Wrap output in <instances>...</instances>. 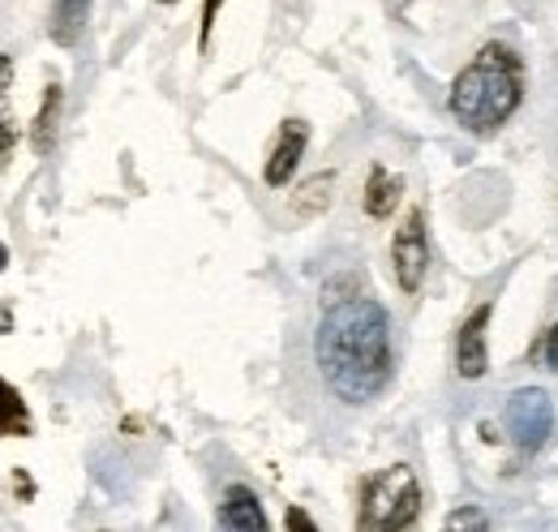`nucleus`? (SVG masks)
Listing matches in <instances>:
<instances>
[{
  "instance_id": "obj_11",
  "label": "nucleus",
  "mask_w": 558,
  "mask_h": 532,
  "mask_svg": "<svg viewBox=\"0 0 558 532\" xmlns=\"http://www.w3.org/2000/svg\"><path fill=\"white\" fill-rule=\"evenodd\" d=\"M90 4L95 0H57L52 13H48V35L57 48H73L90 22Z\"/></svg>"
},
{
  "instance_id": "obj_20",
  "label": "nucleus",
  "mask_w": 558,
  "mask_h": 532,
  "mask_svg": "<svg viewBox=\"0 0 558 532\" xmlns=\"http://www.w3.org/2000/svg\"><path fill=\"white\" fill-rule=\"evenodd\" d=\"M4 263H9V250H4V245H0V270H4Z\"/></svg>"
},
{
  "instance_id": "obj_8",
  "label": "nucleus",
  "mask_w": 558,
  "mask_h": 532,
  "mask_svg": "<svg viewBox=\"0 0 558 532\" xmlns=\"http://www.w3.org/2000/svg\"><path fill=\"white\" fill-rule=\"evenodd\" d=\"M215 524L232 532H267V511H263V503L250 485H228Z\"/></svg>"
},
{
  "instance_id": "obj_6",
  "label": "nucleus",
  "mask_w": 558,
  "mask_h": 532,
  "mask_svg": "<svg viewBox=\"0 0 558 532\" xmlns=\"http://www.w3.org/2000/svg\"><path fill=\"white\" fill-rule=\"evenodd\" d=\"M489 318H494V305L482 301V305L460 323V331H456V374H460L464 383H477V378L489 374V348H486Z\"/></svg>"
},
{
  "instance_id": "obj_9",
  "label": "nucleus",
  "mask_w": 558,
  "mask_h": 532,
  "mask_svg": "<svg viewBox=\"0 0 558 532\" xmlns=\"http://www.w3.org/2000/svg\"><path fill=\"white\" fill-rule=\"evenodd\" d=\"M336 198V172H314L288 194V215L292 219H318Z\"/></svg>"
},
{
  "instance_id": "obj_16",
  "label": "nucleus",
  "mask_w": 558,
  "mask_h": 532,
  "mask_svg": "<svg viewBox=\"0 0 558 532\" xmlns=\"http://www.w3.org/2000/svg\"><path fill=\"white\" fill-rule=\"evenodd\" d=\"M219 4H223V0H207V4H203V35H198V48H203V52L210 48V26H215Z\"/></svg>"
},
{
  "instance_id": "obj_17",
  "label": "nucleus",
  "mask_w": 558,
  "mask_h": 532,
  "mask_svg": "<svg viewBox=\"0 0 558 532\" xmlns=\"http://www.w3.org/2000/svg\"><path fill=\"white\" fill-rule=\"evenodd\" d=\"M283 524H288V529H301V532H314V529H318V524H314V520H310V516H305L301 507H288Z\"/></svg>"
},
{
  "instance_id": "obj_19",
  "label": "nucleus",
  "mask_w": 558,
  "mask_h": 532,
  "mask_svg": "<svg viewBox=\"0 0 558 532\" xmlns=\"http://www.w3.org/2000/svg\"><path fill=\"white\" fill-rule=\"evenodd\" d=\"M9 327H13V310H9V305H0V335L9 331Z\"/></svg>"
},
{
  "instance_id": "obj_7",
  "label": "nucleus",
  "mask_w": 558,
  "mask_h": 532,
  "mask_svg": "<svg viewBox=\"0 0 558 532\" xmlns=\"http://www.w3.org/2000/svg\"><path fill=\"white\" fill-rule=\"evenodd\" d=\"M305 142H310V125L305 121H283L279 125V137H276V150H271V159H267V168H263V181L271 185V190H283L292 177H296V164H301V155H305Z\"/></svg>"
},
{
  "instance_id": "obj_14",
  "label": "nucleus",
  "mask_w": 558,
  "mask_h": 532,
  "mask_svg": "<svg viewBox=\"0 0 558 532\" xmlns=\"http://www.w3.org/2000/svg\"><path fill=\"white\" fill-rule=\"evenodd\" d=\"M9 82H13V57H9V52H0V172L9 168V159H13V150H17V125H13V121H9V112H4Z\"/></svg>"
},
{
  "instance_id": "obj_10",
  "label": "nucleus",
  "mask_w": 558,
  "mask_h": 532,
  "mask_svg": "<svg viewBox=\"0 0 558 532\" xmlns=\"http://www.w3.org/2000/svg\"><path fill=\"white\" fill-rule=\"evenodd\" d=\"M400 194H404V181L396 177V172H387L383 164H374L369 168V181H365V198H361V206H365V215L369 219H391L396 215V206H400Z\"/></svg>"
},
{
  "instance_id": "obj_15",
  "label": "nucleus",
  "mask_w": 558,
  "mask_h": 532,
  "mask_svg": "<svg viewBox=\"0 0 558 532\" xmlns=\"http://www.w3.org/2000/svg\"><path fill=\"white\" fill-rule=\"evenodd\" d=\"M447 529H451V532H464V529L486 532L489 520H486V511H477V507H464V511H451V516H447Z\"/></svg>"
},
{
  "instance_id": "obj_12",
  "label": "nucleus",
  "mask_w": 558,
  "mask_h": 532,
  "mask_svg": "<svg viewBox=\"0 0 558 532\" xmlns=\"http://www.w3.org/2000/svg\"><path fill=\"white\" fill-rule=\"evenodd\" d=\"M61 104H65V95H61V82H48V86H44V104H39V117H35V125H31V146H35V155H48V150L57 146Z\"/></svg>"
},
{
  "instance_id": "obj_1",
  "label": "nucleus",
  "mask_w": 558,
  "mask_h": 532,
  "mask_svg": "<svg viewBox=\"0 0 558 532\" xmlns=\"http://www.w3.org/2000/svg\"><path fill=\"white\" fill-rule=\"evenodd\" d=\"M314 361L340 403H374L396 378L391 314L374 297H336L314 331Z\"/></svg>"
},
{
  "instance_id": "obj_5",
  "label": "nucleus",
  "mask_w": 558,
  "mask_h": 532,
  "mask_svg": "<svg viewBox=\"0 0 558 532\" xmlns=\"http://www.w3.org/2000/svg\"><path fill=\"white\" fill-rule=\"evenodd\" d=\"M391 270H396L400 292L417 297L421 283H425V270H429V232H425V210L421 206H413L404 215V223L391 237Z\"/></svg>"
},
{
  "instance_id": "obj_4",
  "label": "nucleus",
  "mask_w": 558,
  "mask_h": 532,
  "mask_svg": "<svg viewBox=\"0 0 558 532\" xmlns=\"http://www.w3.org/2000/svg\"><path fill=\"white\" fill-rule=\"evenodd\" d=\"M502 430L520 456H537L555 434V399L542 387H520L502 408Z\"/></svg>"
},
{
  "instance_id": "obj_3",
  "label": "nucleus",
  "mask_w": 558,
  "mask_h": 532,
  "mask_svg": "<svg viewBox=\"0 0 558 532\" xmlns=\"http://www.w3.org/2000/svg\"><path fill=\"white\" fill-rule=\"evenodd\" d=\"M421 516V481L409 464H391L361 485V532H404Z\"/></svg>"
},
{
  "instance_id": "obj_2",
  "label": "nucleus",
  "mask_w": 558,
  "mask_h": 532,
  "mask_svg": "<svg viewBox=\"0 0 558 532\" xmlns=\"http://www.w3.org/2000/svg\"><path fill=\"white\" fill-rule=\"evenodd\" d=\"M524 104V61L507 44H486L451 82V117L477 137L498 133Z\"/></svg>"
},
{
  "instance_id": "obj_18",
  "label": "nucleus",
  "mask_w": 558,
  "mask_h": 532,
  "mask_svg": "<svg viewBox=\"0 0 558 532\" xmlns=\"http://www.w3.org/2000/svg\"><path fill=\"white\" fill-rule=\"evenodd\" d=\"M546 365L558 374V323L550 327V335H546Z\"/></svg>"
},
{
  "instance_id": "obj_13",
  "label": "nucleus",
  "mask_w": 558,
  "mask_h": 532,
  "mask_svg": "<svg viewBox=\"0 0 558 532\" xmlns=\"http://www.w3.org/2000/svg\"><path fill=\"white\" fill-rule=\"evenodd\" d=\"M31 434H35V421L26 399L9 378H0V438H31Z\"/></svg>"
},
{
  "instance_id": "obj_21",
  "label": "nucleus",
  "mask_w": 558,
  "mask_h": 532,
  "mask_svg": "<svg viewBox=\"0 0 558 532\" xmlns=\"http://www.w3.org/2000/svg\"><path fill=\"white\" fill-rule=\"evenodd\" d=\"M159 4H177V0H159Z\"/></svg>"
}]
</instances>
